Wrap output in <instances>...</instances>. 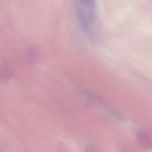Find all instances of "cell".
Wrapping results in <instances>:
<instances>
[{"label":"cell","instance_id":"2","mask_svg":"<svg viewBox=\"0 0 152 152\" xmlns=\"http://www.w3.org/2000/svg\"><path fill=\"white\" fill-rule=\"evenodd\" d=\"M137 138L141 145L146 148L152 149V134L146 131H140Z\"/></svg>","mask_w":152,"mask_h":152},{"label":"cell","instance_id":"1","mask_svg":"<svg viewBox=\"0 0 152 152\" xmlns=\"http://www.w3.org/2000/svg\"><path fill=\"white\" fill-rule=\"evenodd\" d=\"M78 18L82 27L90 32L96 21V8L93 1H79L77 4Z\"/></svg>","mask_w":152,"mask_h":152},{"label":"cell","instance_id":"3","mask_svg":"<svg viewBox=\"0 0 152 152\" xmlns=\"http://www.w3.org/2000/svg\"><path fill=\"white\" fill-rule=\"evenodd\" d=\"M85 152H102L101 149L95 144H90L85 147Z\"/></svg>","mask_w":152,"mask_h":152}]
</instances>
